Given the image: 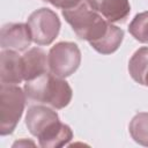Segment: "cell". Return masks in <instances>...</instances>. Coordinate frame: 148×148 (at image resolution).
Instances as JSON below:
<instances>
[{
  "instance_id": "cell-1",
  "label": "cell",
  "mask_w": 148,
  "mask_h": 148,
  "mask_svg": "<svg viewBox=\"0 0 148 148\" xmlns=\"http://www.w3.org/2000/svg\"><path fill=\"white\" fill-rule=\"evenodd\" d=\"M25 126L43 148H59L73 139L71 127L60 121L58 113L45 105H32L25 114Z\"/></svg>"
},
{
  "instance_id": "cell-2",
  "label": "cell",
  "mask_w": 148,
  "mask_h": 148,
  "mask_svg": "<svg viewBox=\"0 0 148 148\" xmlns=\"http://www.w3.org/2000/svg\"><path fill=\"white\" fill-rule=\"evenodd\" d=\"M23 89L28 99L47 104L57 110L67 106L73 96L68 82L62 77L53 75L51 72L25 81Z\"/></svg>"
},
{
  "instance_id": "cell-3",
  "label": "cell",
  "mask_w": 148,
  "mask_h": 148,
  "mask_svg": "<svg viewBox=\"0 0 148 148\" xmlns=\"http://www.w3.org/2000/svg\"><path fill=\"white\" fill-rule=\"evenodd\" d=\"M62 16L72 27L75 35L80 39L89 42V44L99 39L111 23L91 9L86 0H82L72 8L62 9Z\"/></svg>"
},
{
  "instance_id": "cell-4",
  "label": "cell",
  "mask_w": 148,
  "mask_h": 148,
  "mask_svg": "<svg viewBox=\"0 0 148 148\" xmlns=\"http://www.w3.org/2000/svg\"><path fill=\"white\" fill-rule=\"evenodd\" d=\"M27 95L24 89L17 84L1 83L0 87V134L2 136L12 134L20 121Z\"/></svg>"
},
{
  "instance_id": "cell-5",
  "label": "cell",
  "mask_w": 148,
  "mask_h": 148,
  "mask_svg": "<svg viewBox=\"0 0 148 148\" xmlns=\"http://www.w3.org/2000/svg\"><path fill=\"white\" fill-rule=\"evenodd\" d=\"M50 72L59 77H67L79 68L81 51L73 42H59L53 45L47 54Z\"/></svg>"
},
{
  "instance_id": "cell-6",
  "label": "cell",
  "mask_w": 148,
  "mask_h": 148,
  "mask_svg": "<svg viewBox=\"0 0 148 148\" xmlns=\"http://www.w3.org/2000/svg\"><path fill=\"white\" fill-rule=\"evenodd\" d=\"M27 24L32 42L37 45H50L58 36L61 23L58 15L49 8H39L30 14Z\"/></svg>"
},
{
  "instance_id": "cell-7",
  "label": "cell",
  "mask_w": 148,
  "mask_h": 148,
  "mask_svg": "<svg viewBox=\"0 0 148 148\" xmlns=\"http://www.w3.org/2000/svg\"><path fill=\"white\" fill-rule=\"evenodd\" d=\"M32 42L27 23H7L1 28L0 44L2 50L25 51Z\"/></svg>"
},
{
  "instance_id": "cell-8",
  "label": "cell",
  "mask_w": 148,
  "mask_h": 148,
  "mask_svg": "<svg viewBox=\"0 0 148 148\" xmlns=\"http://www.w3.org/2000/svg\"><path fill=\"white\" fill-rule=\"evenodd\" d=\"M0 81L6 84H20L23 79V60L14 50H1Z\"/></svg>"
},
{
  "instance_id": "cell-9",
  "label": "cell",
  "mask_w": 148,
  "mask_h": 148,
  "mask_svg": "<svg viewBox=\"0 0 148 148\" xmlns=\"http://www.w3.org/2000/svg\"><path fill=\"white\" fill-rule=\"evenodd\" d=\"M91 9L111 23L124 22L131 13L130 0H86Z\"/></svg>"
},
{
  "instance_id": "cell-10",
  "label": "cell",
  "mask_w": 148,
  "mask_h": 148,
  "mask_svg": "<svg viewBox=\"0 0 148 148\" xmlns=\"http://www.w3.org/2000/svg\"><path fill=\"white\" fill-rule=\"evenodd\" d=\"M23 79L24 81H30L46 72L49 69L47 56L40 47H31L23 56Z\"/></svg>"
},
{
  "instance_id": "cell-11",
  "label": "cell",
  "mask_w": 148,
  "mask_h": 148,
  "mask_svg": "<svg viewBox=\"0 0 148 148\" xmlns=\"http://www.w3.org/2000/svg\"><path fill=\"white\" fill-rule=\"evenodd\" d=\"M124 39V30L110 23L106 32L97 40L90 43V46L101 54H111L116 52Z\"/></svg>"
},
{
  "instance_id": "cell-12",
  "label": "cell",
  "mask_w": 148,
  "mask_h": 148,
  "mask_svg": "<svg viewBox=\"0 0 148 148\" xmlns=\"http://www.w3.org/2000/svg\"><path fill=\"white\" fill-rule=\"evenodd\" d=\"M128 72L135 82L145 86V79L148 74V46H142L133 53L128 61Z\"/></svg>"
},
{
  "instance_id": "cell-13",
  "label": "cell",
  "mask_w": 148,
  "mask_h": 148,
  "mask_svg": "<svg viewBox=\"0 0 148 148\" xmlns=\"http://www.w3.org/2000/svg\"><path fill=\"white\" fill-rule=\"evenodd\" d=\"M128 131L136 143L148 147V112L136 113L128 125Z\"/></svg>"
},
{
  "instance_id": "cell-14",
  "label": "cell",
  "mask_w": 148,
  "mask_h": 148,
  "mask_svg": "<svg viewBox=\"0 0 148 148\" xmlns=\"http://www.w3.org/2000/svg\"><path fill=\"white\" fill-rule=\"evenodd\" d=\"M128 31L140 43H148V10L134 16L130 23Z\"/></svg>"
},
{
  "instance_id": "cell-15",
  "label": "cell",
  "mask_w": 148,
  "mask_h": 148,
  "mask_svg": "<svg viewBox=\"0 0 148 148\" xmlns=\"http://www.w3.org/2000/svg\"><path fill=\"white\" fill-rule=\"evenodd\" d=\"M46 2H50L51 5H53L57 8H61V9H68L72 8L76 5H79L82 0H43Z\"/></svg>"
},
{
  "instance_id": "cell-16",
  "label": "cell",
  "mask_w": 148,
  "mask_h": 148,
  "mask_svg": "<svg viewBox=\"0 0 148 148\" xmlns=\"http://www.w3.org/2000/svg\"><path fill=\"white\" fill-rule=\"evenodd\" d=\"M145 86H147V87H148V74L146 75V79H145Z\"/></svg>"
}]
</instances>
